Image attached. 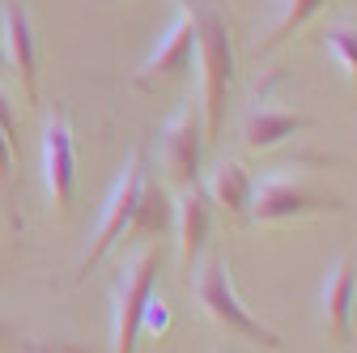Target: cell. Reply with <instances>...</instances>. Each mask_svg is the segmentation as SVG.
<instances>
[{"label":"cell","instance_id":"obj_1","mask_svg":"<svg viewBox=\"0 0 357 353\" xmlns=\"http://www.w3.org/2000/svg\"><path fill=\"white\" fill-rule=\"evenodd\" d=\"M178 13H188L196 34V103L204 119V141L221 137L226 119V90L234 81V43L226 0H178Z\"/></svg>","mask_w":357,"mask_h":353},{"label":"cell","instance_id":"obj_2","mask_svg":"<svg viewBox=\"0 0 357 353\" xmlns=\"http://www.w3.org/2000/svg\"><path fill=\"white\" fill-rule=\"evenodd\" d=\"M188 290H192L196 306H200V311L221 332H230L238 340H251V345H264V349H281V336L268 328V324H259L247 306H243V298H238V290L230 281V264L221 260V255L196 260V269L188 277Z\"/></svg>","mask_w":357,"mask_h":353},{"label":"cell","instance_id":"obj_3","mask_svg":"<svg viewBox=\"0 0 357 353\" xmlns=\"http://www.w3.org/2000/svg\"><path fill=\"white\" fill-rule=\"evenodd\" d=\"M145 162H149V149L137 145L132 149V158L123 162V174H119V183L111 192V200L102 204V217H98V226L94 234H89V247L81 251V264H77V277H89L98 269V264L107 260V251L128 239V226H132V217H137V204H141V188H145Z\"/></svg>","mask_w":357,"mask_h":353},{"label":"cell","instance_id":"obj_4","mask_svg":"<svg viewBox=\"0 0 357 353\" xmlns=\"http://www.w3.org/2000/svg\"><path fill=\"white\" fill-rule=\"evenodd\" d=\"M158 269H162V251H158V247H141V251L119 269V277H115L111 353H137V336H141L145 306H149L153 285H158Z\"/></svg>","mask_w":357,"mask_h":353},{"label":"cell","instance_id":"obj_5","mask_svg":"<svg viewBox=\"0 0 357 353\" xmlns=\"http://www.w3.org/2000/svg\"><path fill=\"white\" fill-rule=\"evenodd\" d=\"M204 119H200V103L188 98L178 107L166 128L158 132V162L166 170V183H174L178 192L200 183V158H204Z\"/></svg>","mask_w":357,"mask_h":353},{"label":"cell","instance_id":"obj_6","mask_svg":"<svg viewBox=\"0 0 357 353\" xmlns=\"http://www.w3.org/2000/svg\"><path fill=\"white\" fill-rule=\"evenodd\" d=\"M324 209H340V196L315 192L302 174H273V179L255 183L247 217L259 226H281V222H294V217H306V213H324Z\"/></svg>","mask_w":357,"mask_h":353},{"label":"cell","instance_id":"obj_7","mask_svg":"<svg viewBox=\"0 0 357 353\" xmlns=\"http://www.w3.org/2000/svg\"><path fill=\"white\" fill-rule=\"evenodd\" d=\"M43 179H47V200L56 213H68L73 188H77V137L68 111H56L43 119Z\"/></svg>","mask_w":357,"mask_h":353},{"label":"cell","instance_id":"obj_8","mask_svg":"<svg viewBox=\"0 0 357 353\" xmlns=\"http://www.w3.org/2000/svg\"><path fill=\"white\" fill-rule=\"evenodd\" d=\"M0 43H5V60L22 85L26 107H38V47H34L30 9L22 0H9L5 13H0Z\"/></svg>","mask_w":357,"mask_h":353},{"label":"cell","instance_id":"obj_9","mask_svg":"<svg viewBox=\"0 0 357 353\" xmlns=\"http://www.w3.org/2000/svg\"><path fill=\"white\" fill-rule=\"evenodd\" d=\"M192 56H196V34H192L188 13H178V17L166 26V34L158 38V47L145 56V64L137 68L132 85H137V90H153V85H162V81H170V77L183 73V68L192 64Z\"/></svg>","mask_w":357,"mask_h":353},{"label":"cell","instance_id":"obj_10","mask_svg":"<svg viewBox=\"0 0 357 353\" xmlns=\"http://www.w3.org/2000/svg\"><path fill=\"white\" fill-rule=\"evenodd\" d=\"M208 226H213V200L204 192V183H192L178 192L174 200V243H178V269L192 277L196 260L204 251V239H208Z\"/></svg>","mask_w":357,"mask_h":353},{"label":"cell","instance_id":"obj_11","mask_svg":"<svg viewBox=\"0 0 357 353\" xmlns=\"http://www.w3.org/2000/svg\"><path fill=\"white\" fill-rule=\"evenodd\" d=\"M310 128V115H298L289 107H277L273 98H268V90H259L243 115V145L251 153H264V149H277L285 137H294V132Z\"/></svg>","mask_w":357,"mask_h":353},{"label":"cell","instance_id":"obj_12","mask_svg":"<svg viewBox=\"0 0 357 353\" xmlns=\"http://www.w3.org/2000/svg\"><path fill=\"white\" fill-rule=\"evenodd\" d=\"M353 294H357V273H353V260L349 255H336L328 264V273H324V328L336 345L349 340L353 332Z\"/></svg>","mask_w":357,"mask_h":353},{"label":"cell","instance_id":"obj_13","mask_svg":"<svg viewBox=\"0 0 357 353\" xmlns=\"http://www.w3.org/2000/svg\"><path fill=\"white\" fill-rule=\"evenodd\" d=\"M204 192H208V200H213L221 213L247 217V209H251V192H255V179H251V170H247L238 158H226V162H217V166H213Z\"/></svg>","mask_w":357,"mask_h":353},{"label":"cell","instance_id":"obj_14","mask_svg":"<svg viewBox=\"0 0 357 353\" xmlns=\"http://www.w3.org/2000/svg\"><path fill=\"white\" fill-rule=\"evenodd\" d=\"M170 226H174V200L166 196L162 183H149V174H145L141 204H137L132 226H128V239H153V234H166Z\"/></svg>","mask_w":357,"mask_h":353},{"label":"cell","instance_id":"obj_15","mask_svg":"<svg viewBox=\"0 0 357 353\" xmlns=\"http://www.w3.org/2000/svg\"><path fill=\"white\" fill-rule=\"evenodd\" d=\"M324 5H328V0H277V22H273V30H268V38L255 43V60L268 56V52H277L281 43H285L294 30H302Z\"/></svg>","mask_w":357,"mask_h":353},{"label":"cell","instance_id":"obj_16","mask_svg":"<svg viewBox=\"0 0 357 353\" xmlns=\"http://www.w3.org/2000/svg\"><path fill=\"white\" fill-rule=\"evenodd\" d=\"M17 137L13 132H5V123H0V213H5V222L13 230H22V209H17Z\"/></svg>","mask_w":357,"mask_h":353},{"label":"cell","instance_id":"obj_17","mask_svg":"<svg viewBox=\"0 0 357 353\" xmlns=\"http://www.w3.org/2000/svg\"><path fill=\"white\" fill-rule=\"evenodd\" d=\"M324 47H328V56L336 60V68L344 73L349 90L357 94V26H349V22L328 26V30H324Z\"/></svg>","mask_w":357,"mask_h":353},{"label":"cell","instance_id":"obj_18","mask_svg":"<svg viewBox=\"0 0 357 353\" xmlns=\"http://www.w3.org/2000/svg\"><path fill=\"white\" fill-rule=\"evenodd\" d=\"M170 328V311L162 302H153L149 298V306H145V320H141V332H166Z\"/></svg>","mask_w":357,"mask_h":353},{"label":"cell","instance_id":"obj_19","mask_svg":"<svg viewBox=\"0 0 357 353\" xmlns=\"http://www.w3.org/2000/svg\"><path fill=\"white\" fill-rule=\"evenodd\" d=\"M9 68V60H5V43H0V73H5Z\"/></svg>","mask_w":357,"mask_h":353}]
</instances>
